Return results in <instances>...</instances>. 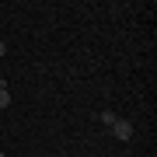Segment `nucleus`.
I'll return each instance as SVG.
<instances>
[{"label":"nucleus","instance_id":"5","mask_svg":"<svg viewBox=\"0 0 157 157\" xmlns=\"http://www.w3.org/2000/svg\"><path fill=\"white\" fill-rule=\"evenodd\" d=\"M0 87H7V80H0Z\"/></svg>","mask_w":157,"mask_h":157},{"label":"nucleus","instance_id":"6","mask_svg":"<svg viewBox=\"0 0 157 157\" xmlns=\"http://www.w3.org/2000/svg\"><path fill=\"white\" fill-rule=\"evenodd\" d=\"M0 157H4V154H0Z\"/></svg>","mask_w":157,"mask_h":157},{"label":"nucleus","instance_id":"2","mask_svg":"<svg viewBox=\"0 0 157 157\" xmlns=\"http://www.w3.org/2000/svg\"><path fill=\"white\" fill-rule=\"evenodd\" d=\"M115 119H119L115 112H101V115H98V122L105 126V129H112V126H115Z\"/></svg>","mask_w":157,"mask_h":157},{"label":"nucleus","instance_id":"4","mask_svg":"<svg viewBox=\"0 0 157 157\" xmlns=\"http://www.w3.org/2000/svg\"><path fill=\"white\" fill-rule=\"evenodd\" d=\"M4 52H7V42H4V39H0V56H4Z\"/></svg>","mask_w":157,"mask_h":157},{"label":"nucleus","instance_id":"3","mask_svg":"<svg viewBox=\"0 0 157 157\" xmlns=\"http://www.w3.org/2000/svg\"><path fill=\"white\" fill-rule=\"evenodd\" d=\"M11 105V94H7V87H0V108H7Z\"/></svg>","mask_w":157,"mask_h":157},{"label":"nucleus","instance_id":"1","mask_svg":"<svg viewBox=\"0 0 157 157\" xmlns=\"http://www.w3.org/2000/svg\"><path fill=\"white\" fill-rule=\"evenodd\" d=\"M112 136H115V140H122V143H129V140H133V122H126V119H115Z\"/></svg>","mask_w":157,"mask_h":157}]
</instances>
